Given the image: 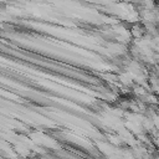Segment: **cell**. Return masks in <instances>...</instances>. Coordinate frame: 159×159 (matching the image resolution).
I'll return each mask as SVG.
<instances>
[{"mask_svg": "<svg viewBox=\"0 0 159 159\" xmlns=\"http://www.w3.org/2000/svg\"><path fill=\"white\" fill-rule=\"evenodd\" d=\"M132 35H133L135 39L142 37V35H143V29H142L140 26H138V25L133 26V27H132Z\"/></svg>", "mask_w": 159, "mask_h": 159, "instance_id": "obj_1", "label": "cell"}]
</instances>
